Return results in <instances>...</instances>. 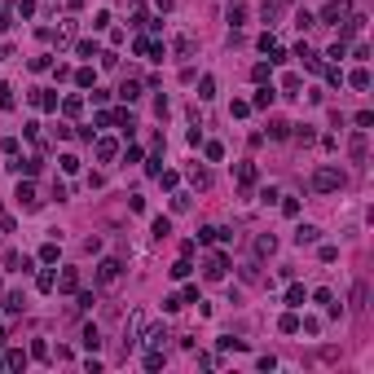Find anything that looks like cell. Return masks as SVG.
<instances>
[{
    "mask_svg": "<svg viewBox=\"0 0 374 374\" xmlns=\"http://www.w3.org/2000/svg\"><path fill=\"white\" fill-rule=\"evenodd\" d=\"M313 189H321V194H335V189H343V172H339V167H321V172L313 176Z\"/></svg>",
    "mask_w": 374,
    "mask_h": 374,
    "instance_id": "6da1fadb",
    "label": "cell"
},
{
    "mask_svg": "<svg viewBox=\"0 0 374 374\" xmlns=\"http://www.w3.org/2000/svg\"><path fill=\"white\" fill-rule=\"evenodd\" d=\"M119 273H123L119 260H101L97 264V286H115V282H119Z\"/></svg>",
    "mask_w": 374,
    "mask_h": 374,
    "instance_id": "7a4b0ae2",
    "label": "cell"
},
{
    "mask_svg": "<svg viewBox=\"0 0 374 374\" xmlns=\"http://www.w3.org/2000/svg\"><path fill=\"white\" fill-rule=\"evenodd\" d=\"M203 273H207L211 277V282H220V277H225V273H229V255H207V269H203Z\"/></svg>",
    "mask_w": 374,
    "mask_h": 374,
    "instance_id": "3957f363",
    "label": "cell"
},
{
    "mask_svg": "<svg viewBox=\"0 0 374 374\" xmlns=\"http://www.w3.org/2000/svg\"><path fill=\"white\" fill-rule=\"evenodd\" d=\"M348 13H352V5H348V0H330L326 9H321V22H343Z\"/></svg>",
    "mask_w": 374,
    "mask_h": 374,
    "instance_id": "277c9868",
    "label": "cell"
},
{
    "mask_svg": "<svg viewBox=\"0 0 374 374\" xmlns=\"http://www.w3.org/2000/svg\"><path fill=\"white\" fill-rule=\"evenodd\" d=\"M365 145H370V141H365V128H357V132H352V141H348V150H352L357 163H365Z\"/></svg>",
    "mask_w": 374,
    "mask_h": 374,
    "instance_id": "5b68a950",
    "label": "cell"
},
{
    "mask_svg": "<svg viewBox=\"0 0 374 374\" xmlns=\"http://www.w3.org/2000/svg\"><path fill=\"white\" fill-rule=\"evenodd\" d=\"M141 339L150 343V348H163V339H167V330H163V326H150V330H141Z\"/></svg>",
    "mask_w": 374,
    "mask_h": 374,
    "instance_id": "8992f818",
    "label": "cell"
},
{
    "mask_svg": "<svg viewBox=\"0 0 374 374\" xmlns=\"http://www.w3.org/2000/svg\"><path fill=\"white\" fill-rule=\"evenodd\" d=\"M269 137H273V141H286V137H291V123H286V119H273V123H269Z\"/></svg>",
    "mask_w": 374,
    "mask_h": 374,
    "instance_id": "52a82bcc",
    "label": "cell"
},
{
    "mask_svg": "<svg viewBox=\"0 0 374 374\" xmlns=\"http://www.w3.org/2000/svg\"><path fill=\"white\" fill-rule=\"evenodd\" d=\"M57 286H62V291H79V273H75V269H66V273L57 277Z\"/></svg>",
    "mask_w": 374,
    "mask_h": 374,
    "instance_id": "ba28073f",
    "label": "cell"
},
{
    "mask_svg": "<svg viewBox=\"0 0 374 374\" xmlns=\"http://www.w3.org/2000/svg\"><path fill=\"white\" fill-rule=\"evenodd\" d=\"M295 242H299V247H304V242H317V229H313V225H299V229H295Z\"/></svg>",
    "mask_w": 374,
    "mask_h": 374,
    "instance_id": "9c48e42d",
    "label": "cell"
},
{
    "mask_svg": "<svg viewBox=\"0 0 374 374\" xmlns=\"http://www.w3.org/2000/svg\"><path fill=\"white\" fill-rule=\"evenodd\" d=\"M273 97H277L273 88H260V93H255V106H260V110H269V106H273Z\"/></svg>",
    "mask_w": 374,
    "mask_h": 374,
    "instance_id": "30bf717a",
    "label": "cell"
},
{
    "mask_svg": "<svg viewBox=\"0 0 374 374\" xmlns=\"http://www.w3.org/2000/svg\"><path fill=\"white\" fill-rule=\"evenodd\" d=\"M119 97H123V101H137V97H141V84H132V79H128V84L119 88Z\"/></svg>",
    "mask_w": 374,
    "mask_h": 374,
    "instance_id": "8fae6325",
    "label": "cell"
},
{
    "mask_svg": "<svg viewBox=\"0 0 374 374\" xmlns=\"http://www.w3.org/2000/svg\"><path fill=\"white\" fill-rule=\"evenodd\" d=\"M18 203H22V207H35V189L31 185H18Z\"/></svg>",
    "mask_w": 374,
    "mask_h": 374,
    "instance_id": "7c38bea8",
    "label": "cell"
},
{
    "mask_svg": "<svg viewBox=\"0 0 374 374\" xmlns=\"http://www.w3.org/2000/svg\"><path fill=\"white\" fill-rule=\"evenodd\" d=\"M238 181H242V185H251V181H255V163H238Z\"/></svg>",
    "mask_w": 374,
    "mask_h": 374,
    "instance_id": "4fadbf2b",
    "label": "cell"
},
{
    "mask_svg": "<svg viewBox=\"0 0 374 374\" xmlns=\"http://www.w3.org/2000/svg\"><path fill=\"white\" fill-rule=\"evenodd\" d=\"M229 22L242 27V22H247V5H229Z\"/></svg>",
    "mask_w": 374,
    "mask_h": 374,
    "instance_id": "5bb4252c",
    "label": "cell"
},
{
    "mask_svg": "<svg viewBox=\"0 0 374 374\" xmlns=\"http://www.w3.org/2000/svg\"><path fill=\"white\" fill-rule=\"evenodd\" d=\"M167 233H172V220L159 216V220H154V238H167Z\"/></svg>",
    "mask_w": 374,
    "mask_h": 374,
    "instance_id": "9a60e30c",
    "label": "cell"
},
{
    "mask_svg": "<svg viewBox=\"0 0 374 374\" xmlns=\"http://www.w3.org/2000/svg\"><path fill=\"white\" fill-rule=\"evenodd\" d=\"M176 53H181V57H194V40H189V35H181V40H176Z\"/></svg>",
    "mask_w": 374,
    "mask_h": 374,
    "instance_id": "2e32d148",
    "label": "cell"
},
{
    "mask_svg": "<svg viewBox=\"0 0 374 374\" xmlns=\"http://www.w3.org/2000/svg\"><path fill=\"white\" fill-rule=\"evenodd\" d=\"M189 181H194V185H198V189H207V185H211V176H207V172H203V167H194V172H189Z\"/></svg>",
    "mask_w": 374,
    "mask_h": 374,
    "instance_id": "e0dca14e",
    "label": "cell"
},
{
    "mask_svg": "<svg viewBox=\"0 0 374 374\" xmlns=\"http://www.w3.org/2000/svg\"><path fill=\"white\" fill-rule=\"evenodd\" d=\"M101 343V335H97V326H84V348H97Z\"/></svg>",
    "mask_w": 374,
    "mask_h": 374,
    "instance_id": "ac0fdd59",
    "label": "cell"
},
{
    "mask_svg": "<svg viewBox=\"0 0 374 374\" xmlns=\"http://www.w3.org/2000/svg\"><path fill=\"white\" fill-rule=\"evenodd\" d=\"M97 159H106V163H110V159H115V141H97Z\"/></svg>",
    "mask_w": 374,
    "mask_h": 374,
    "instance_id": "d6986e66",
    "label": "cell"
},
{
    "mask_svg": "<svg viewBox=\"0 0 374 374\" xmlns=\"http://www.w3.org/2000/svg\"><path fill=\"white\" fill-rule=\"evenodd\" d=\"M198 97H203V101L216 97V79H203V84H198Z\"/></svg>",
    "mask_w": 374,
    "mask_h": 374,
    "instance_id": "ffe728a7",
    "label": "cell"
},
{
    "mask_svg": "<svg viewBox=\"0 0 374 374\" xmlns=\"http://www.w3.org/2000/svg\"><path fill=\"white\" fill-rule=\"evenodd\" d=\"M352 88H370V71H352Z\"/></svg>",
    "mask_w": 374,
    "mask_h": 374,
    "instance_id": "44dd1931",
    "label": "cell"
},
{
    "mask_svg": "<svg viewBox=\"0 0 374 374\" xmlns=\"http://www.w3.org/2000/svg\"><path fill=\"white\" fill-rule=\"evenodd\" d=\"M282 330H286V335H295V330H299V317H295V313H286V317H282Z\"/></svg>",
    "mask_w": 374,
    "mask_h": 374,
    "instance_id": "7402d4cb",
    "label": "cell"
},
{
    "mask_svg": "<svg viewBox=\"0 0 374 374\" xmlns=\"http://www.w3.org/2000/svg\"><path fill=\"white\" fill-rule=\"evenodd\" d=\"M189 269H194L189 260H176V264H172V277H189Z\"/></svg>",
    "mask_w": 374,
    "mask_h": 374,
    "instance_id": "603a6c76",
    "label": "cell"
},
{
    "mask_svg": "<svg viewBox=\"0 0 374 374\" xmlns=\"http://www.w3.org/2000/svg\"><path fill=\"white\" fill-rule=\"evenodd\" d=\"M273 247H277L273 238H260V242H255V251H260V255H273Z\"/></svg>",
    "mask_w": 374,
    "mask_h": 374,
    "instance_id": "cb8c5ba5",
    "label": "cell"
},
{
    "mask_svg": "<svg viewBox=\"0 0 374 374\" xmlns=\"http://www.w3.org/2000/svg\"><path fill=\"white\" fill-rule=\"evenodd\" d=\"M40 260H44V264H53V260H57V242H49V247H44Z\"/></svg>",
    "mask_w": 374,
    "mask_h": 374,
    "instance_id": "d4e9b609",
    "label": "cell"
},
{
    "mask_svg": "<svg viewBox=\"0 0 374 374\" xmlns=\"http://www.w3.org/2000/svg\"><path fill=\"white\" fill-rule=\"evenodd\" d=\"M75 308H93V291H79V295H75Z\"/></svg>",
    "mask_w": 374,
    "mask_h": 374,
    "instance_id": "484cf974",
    "label": "cell"
},
{
    "mask_svg": "<svg viewBox=\"0 0 374 374\" xmlns=\"http://www.w3.org/2000/svg\"><path fill=\"white\" fill-rule=\"evenodd\" d=\"M0 343H5V335H0Z\"/></svg>",
    "mask_w": 374,
    "mask_h": 374,
    "instance_id": "4316f807",
    "label": "cell"
}]
</instances>
